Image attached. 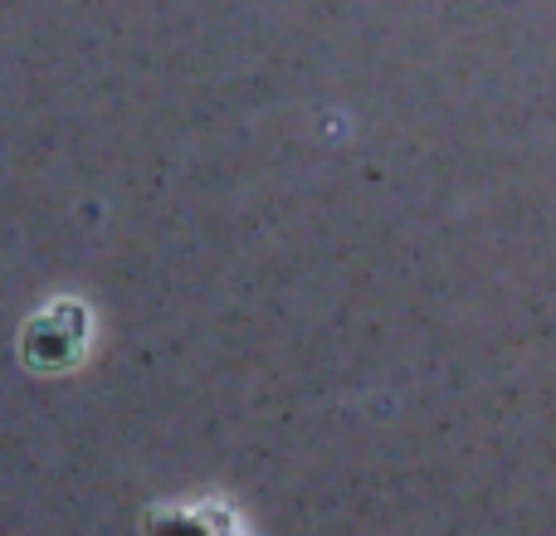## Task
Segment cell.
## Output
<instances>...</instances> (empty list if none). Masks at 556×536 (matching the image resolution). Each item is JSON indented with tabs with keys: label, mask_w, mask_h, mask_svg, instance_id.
I'll return each instance as SVG.
<instances>
[{
	"label": "cell",
	"mask_w": 556,
	"mask_h": 536,
	"mask_svg": "<svg viewBox=\"0 0 556 536\" xmlns=\"http://www.w3.org/2000/svg\"><path fill=\"white\" fill-rule=\"evenodd\" d=\"M88 346V312L78 303H54L25 327L20 336V352H25L29 366L39 371H64L84 356Z\"/></svg>",
	"instance_id": "1"
}]
</instances>
